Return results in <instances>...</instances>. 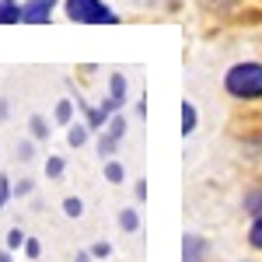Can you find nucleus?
<instances>
[{
	"instance_id": "f257e3e1",
	"label": "nucleus",
	"mask_w": 262,
	"mask_h": 262,
	"mask_svg": "<svg viewBox=\"0 0 262 262\" xmlns=\"http://www.w3.org/2000/svg\"><path fill=\"white\" fill-rule=\"evenodd\" d=\"M224 91L234 101H262V63L245 60L224 74Z\"/></svg>"
},
{
	"instance_id": "f03ea898",
	"label": "nucleus",
	"mask_w": 262,
	"mask_h": 262,
	"mask_svg": "<svg viewBox=\"0 0 262 262\" xmlns=\"http://www.w3.org/2000/svg\"><path fill=\"white\" fill-rule=\"evenodd\" d=\"M63 14L74 25H119V14L105 4V0H60Z\"/></svg>"
},
{
	"instance_id": "7ed1b4c3",
	"label": "nucleus",
	"mask_w": 262,
	"mask_h": 262,
	"mask_svg": "<svg viewBox=\"0 0 262 262\" xmlns=\"http://www.w3.org/2000/svg\"><path fill=\"white\" fill-rule=\"evenodd\" d=\"M60 0H21V21L25 25H49Z\"/></svg>"
},
{
	"instance_id": "20e7f679",
	"label": "nucleus",
	"mask_w": 262,
	"mask_h": 262,
	"mask_svg": "<svg viewBox=\"0 0 262 262\" xmlns=\"http://www.w3.org/2000/svg\"><path fill=\"white\" fill-rule=\"evenodd\" d=\"M28 137L35 143H46L53 137V119H46L42 112H32V116H28Z\"/></svg>"
},
{
	"instance_id": "39448f33",
	"label": "nucleus",
	"mask_w": 262,
	"mask_h": 262,
	"mask_svg": "<svg viewBox=\"0 0 262 262\" xmlns=\"http://www.w3.org/2000/svg\"><path fill=\"white\" fill-rule=\"evenodd\" d=\"M74 116H77V101L74 98H60L56 105H53V126L67 129V126L74 122Z\"/></svg>"
},
{
	"instance_id": "423d86ee",
	"label": "nucleus",
	"mask_w": 262,
	"mask_h": 262,
	"mask_svg": "<svg viewBox=\"0 0 262 262\" xmlns=\"http://www.w3.org/2000/svg\"><path fill=\"white\" fill-rule=\"evenodd\" d=\"M91 140V129H88V122H70V126H67V143H70V147H74V150H81L84 143Z\"/></svg>"
},
{
	"instance_id": "0eeeda50",
	"label": "nucleus",
	"mask_w": 262,
	"mask_h": 262,
	"mask_svg": "<svg viewBox=\"0 0 262 262\" xmlns=\"http://www.w3.org/2000/svg\"><path fill=\"white\" fill-rule=\"evenodd\" d=\"M196 126H200V112H196V105H192V101H182V137H192Z\"/></svg>"
},
{
	"instance_id": "6e6552de",
	"label": "nucleus",
	"mask_w": 262,
	"mask_h": 262,
	"mask_svg": "<svg viewBox=\"0 0 262 262\" xmlns=\"http://www.w3.org/2000/svg\"><path fill=\"white\" fill-rule=\"evenodd\" d=\"M242 206H245V213H248V217H262V185H252V189L245 192Z\"/></svg>"
},
{
	"instance_id": "1a4fd4ad",
	"label": "nucleus",
	"mask_w": 262,
	"mask_h": 262,
	"mask_svg": "<svg viewBox=\"0 0 262 262\" xmlns=\"http://www.w3.org/2000/svg\"><path fill=\"white\" fill-rule=\"evenodd\" d=\"M60 210H63L67 221H81V217H84V200H81V196H63Z\"/></svg>"
},
{
	"instance_id": "9d476101",
	"label": "nucleus",
	"mask_w": 262,
	"mask_h": 262,
	"mask_svg": "<svg viewBox=\"0 0 262 262\" xmlns=\"http://www.w3.org/2000/svg\"><path fill=\"white\" fill-rule=\"evenodd\" d=\"M0 25H21V4L18 0H0Z\"/></svg>"
},
{
	"instance_id": "9b49d317",
	"label": "nucleus",
	"mask_w": 262,
	"mask_h": 262,
	"mask_svg": "<svg viewBox=\"0 0 262 262\" xmlns=\"http://www.w3.org/2000/svg\"><path fill=\"white\" fill-rule=\"evenodd\" d=\"M126 129H129V122H126V116L122 112H116V116H108V122H105V133L108 137H116V140H126Z\"/></svg>"
},
{
	"instance_id": "f8f14e48",
	"label": "nucleus",
	"mask_w": 262,
	"mask_h": 262,
	"mask_svg": "<svg viewBox=\"0 0 262 262\" xmlns=\"http://www.w3.org/2000/svg\"><path fill=\"white\" fill-rule=\"evenodd\" d=\"M203 252H206V242L200 234H185V262H200Z\"/></svg>"
},
{
	"instance_id": "ddd939ff",
	"label": "nucleus",
	"mask_w": 262,
	"mask_h": 262,
	"mask_svg": "<svg viewBox=\"0 0 262 262\" xmlns=\"http://www.w3.org/2000/svg\"><path fill=\"white\" fill-rule=\"evenodd\" d=\"M119 227L126 234H137V231H140V210H133V206L119 210Z\"/></svg>"
},
{
	"instance_id": "4468645a",
	"label": "nucleus",
	"mask_w": 262,
	"mask_h": 262,
	"mask_svg": "<svg viewBox=\"0 0 262 262\" xmlns=\"http://www.w3.org/2000/svg\"><path fill=\"white\" fill-rule=\"evenodd\" d=\"M108 95L126 105V98H129V88H126V77H122V74H108Z\"/></svg>"
},
{
	"instance_id": "2eb2a0df",
	"label": "nucleus",
	"mask_w": 262,
	"mask_h": 262,
	"mask_svg": "<svg viewBox=\"0 0 262 262\" xmlns=\"http://www.w3.org/2000/svg\"><path fill=\"white\" fill-rule=\"evenodd\" d=\"M105 182H112V185H122V182H126V168H122V161H116V158L105 161Z\"/></svg>"
},
{
	"instance_id": "dca6fc26",
	"label": "nucleus",
	"mask_w": 262,
	"mask_h": 262,
	"mask_svg": "<svg viewBox=\"0 0 262 262\" xmlns=\"http://www.w3.org/2000/svg\"><path fill=\"white\" fill-rule=\"evenodd\" d=\"M42 171H46V179H60L63 171H67V158L49 154V158H46V164H42Z\"/></svg>"
},
{
	"instance_id": "f3484780",
	"label": "nucleus",
	"mask_w": 262,
	"mask_h": 262,
	"mask_svg": "<svg viewBox=\"0 0 262 262\" xmlns=\"http://www.w3.org/2000/svg\"><path fill=\"white\" fill-rule=\"evenodd\" d=\"M116 150H119V140H116V137H108V133L101 129V133H98V158L108 161V158H116Z\"/></svg>"
},
{
	"instance_id": "a211bd4d",
	"label": "nucleus",
	"mask_w": 262,
	"mask_h": 262,
	"mask_svg": "<svg viewBox=\"0 0 262 262\" xmlns=\"http://www.w3.org/2000/svg\"><path fill=\"white\" fill-rule=\"evenodd\" d=\"M35 147H39V143L32 140V137H25V140H18V147H14V154H18V161H21V164L35 161Z\"/></svg>"
},
{
	"instance_id": "6ab92c4d",
	"label": "nucleus",
	"mask_w": 262,
	"mask_h": 262,
	"mask_svg": "<svg viewBox=\"0 0 262 262\" xmlns=\"http://www.w3.org/2000/svg\"><path fill=\"white\" fill-rule=\"evenodd\" d=\"M25 238H28V234H25L21 227H11V231H7V242H4V248H7V252H21V248H25Z\"/></svg>"
},
{
	"instance_id": "aec40b11",
	"label": "nucleus",
	"mask_w": 262,
	"mask_h": 262,
	"mask_svg": "<svg viewBox=\"0 0 262 262\" xmlns=\"http://www.w3.org/2000/svg\"><path fill=\"white\" fill-rule=\"evenodd\" d=\"M248 245L262 252V217H252V227H248Z\"/></svg>"
},
{
	"instance_id": "412c9836",
	"label": "nucleus",
	"mask_w": 262,
	"mask_h": 262,
	"mask_svg": "<svg viewBox=\"0 0 262 262\" xmlns=\"http://www.w3.org/2000/svg\"><path fill=\"white\" fill-rule=\"evenodd\" d=\"M11 200H14V182L7 179V175H0V210H4Z\"/></svg>"
},
{
	"instance_id": "4be33fe9",
	"label": "nucleus",
	"mask_w": 262,
	"mask_h": 262,
	"mask_svg": "<svg viewBox=\"0 0 262 262\" xmlns=\"http://www.w3.org/2000/svg\"><path fill=\"white\" fill-rule=\"evenodd\" d=\"M32 192H35V182L32 179H18L14 182V200H28Z\"/></svg>"
},
{
	"instance_id": "5701e85b",
	"label": "nucleus",
	"mask_w": 262,
	"mask_h": 262,
	"mask_svg": "<svg viewBox=\"0 0 262 262\" xmlns=\"http://www.w3.org/2000/svg\"><path fill=\"white\" fill-rule=\"evenodd\" d=\"M21 252H25V259L35 262L42 255V242H39V238H25V248H21Z\"/></svg>"
},
{
	"instance_id": "b1692460",
	"label": "nucleus",
	"mask_w": 262,
	"mask_h": 262,
	"mask_svg": "<svg viewBox=\"0 0 262 262\" xmlns=\"http://www.w3.org/2000/svg\"><path fill=\"white\" fill-rule=\"evenodd\" d=\"M88 252H91V259H108V255H112V245L101 238V242H95L91 248H88Z\"/></svg>"
},
{
	"instance_id": "393cba45",
	"label": "nucleus",
	"mask_w": 262,
	"mask_h": 262,
	"mask_svg": "<svg viewBox=\"0 0 262 262\" xmlns=\"http://www.w3.org/2000/svg\"><path fill=\"white\" fill-rule=\"evenodd\" d=\"M98 108H101V112H105V119H108V116H116V112H119V108H122V101H116V98H112V95H105V101H101Z\"/></svg>"
},
{
	"instance_id": "a878e982",
	"label": "nucleus",
	"mask_w": 262,
	"mask_h": 262,
	"mask_svg": "<svg viewBox=\"0 0 262 262\" xmlns=\"http://www.w3.org/2000/svg\"><path fill=\"white\" fill-rule=\"evenodd\" d=\"M137 200H140V203H143V200H147V182H143V179H140V182H137Z\"/></svg>"
},
{
	"instance_id": "bb28decb",
	"label": "nucleus",
	"mask_w": 262,
	"mask_h": 262,
	"mask_svg": "<svg viewBox=\"0 0 262 262\" xmlns=\"http://www.w3.org/2000/svg\"><path fill=\"white\" fill-rule=\"evenodd\" d=\"M74 262H95V259H91V252H88V248H81V252L74 255Z\"/></svg>"
},
{
	"instance_id": "cd10ccee",
	"label": "nucleus",
	"mask_w": 262,
	"mask_h": 262,
	"mask_svg": "<svg viewBox=\"0 0 262 262\" xmlns=\"http://www.w3.org/2000/svg\"><path fill=\"white\" fill-rule=\"evenodd\" d=\"M7 116H11V105H7V101L0 98V119H7Z\"/></svg>"
},
{
	"instance_id": "c85d7f7f",
	"label": "nucleus",
	"mask_w": 262,
	"mask_h": 262,
	"mask_svg": "<svg viewBox=\"0 0 262 262\" xmlns=\"http://www.w3.org/2000/svg\"><path fill=\"white\" fill-rule=\"evenodd\" d=\"M0 262H14V252H7V248H0Z\"/></svg>"
},
{
	"instance_id": "c756f323",
	"label": "nucleus",
	"mask_w": 262,
	"mask_h": 262,
	"mask_svg": "<svg viewBox=\"0 0 262 262\" xmlns=\"http://www.w3.org/2000/svg\"><path fill=\"white\" fill-rule=\"evenodd\" d=\"M143 4H171V0H143Z\"/></svg>"
}]
</instances>
